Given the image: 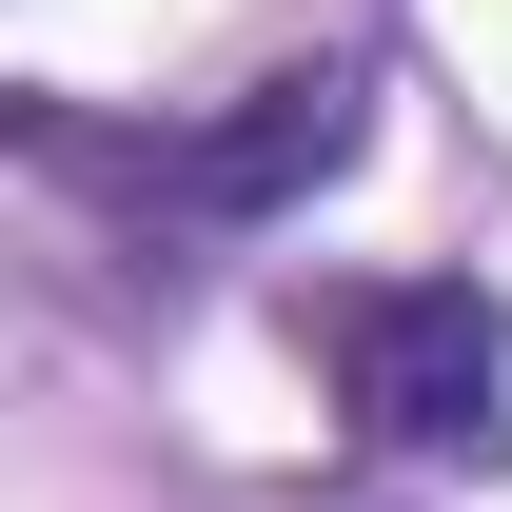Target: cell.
Returning a JSON list of instances; mask_svg holds the SVG:
<instances>
[{"mask_svg":"<svg viewBox=\"0 0 512 512\" xmlns=\"http://www.w3.org/2000/svg\"><path fill=\"white\" fill-rule=\"evenodd\" d=\"M355 138H375V79L355 60H276L256 99H217V119L178 138H99V119H40V158L99 197H138V217H197V237H256V217H296V197L355 178Z\"/></svg>","mask_w":512,"mask_h":512,"instance_id":"cell-1","label":"cell"},{"mask_svg":"<svg viewBox=\"0 0 512 512\" xmlns=\"http://www.w3.org/2000/svg\"><path fill=\"white\" fill-rule=\"evenodd\" d=\"M296 335L335 355V414L375 453H414V473L512 453V316L473 276H335V296H296Z\"/></svg>","mask_w":512,"mask_h":512,"instance_id":"cell-2","label":"cell"}]
</instances>
